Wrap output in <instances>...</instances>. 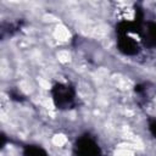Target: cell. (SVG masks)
<instances>
[{
  "instance_id": "7a4b0ae2",
  "label": "cell",
  "mask_w": 156,
  "mask_h": 156,
  "mask_svg": "<svg viewBox=\"0 0 156 156\" xmlns=\"http://www.w3.org/2000/svg\"><path fill=\"white\" fill-rule=\"evenodd\" d=\"M77 156H100L101 151L98 144L89 136H82L76 145Z\"/></svg>"
},
{
  "instance_id": "8992f818",
  "label": "cell",
  "mask_w": 156,
  "mask_h": 156,
  "mask_svg": "<svg viewBox=\"0 0 156 156\" xmlns=\"http://www.w3.org/2000/svg\"><path fill=\"white\" fill-rule=\"evenodd\" d=\"M150 130H151L152 135L156 138V122H151L150 123Z\"/></svg>"
},
{
  "instance_id": "3957f363",
  "label": "cell",
  "mask_w": 156,
  "mask_h": 156,
  "mask_svg": "<svg viewBox=\"0 0 156 156\" xmlns=\"http://www.w3.org/2000/svg\"><path fill=\"white\" fill-rule=\"evenodd\" d=\"M118 48L119 50L126 54V55H134L138 52V44L135 43V40L130 37L127 35H119L118 39Z\"/></svg>"
},
{
  "instance_id": "5b68a950",
  "label": "cell",
  "mask_w": 156,
  "mask_h": 156,
  "mask_svg": "<svg viewBox=\"0 0 156 156\" xmlns=\"http://www.w3.org/2000/svg\"><path fill=\"white\" fill-rule=\"evenodd\" d=\"M146 39L151 45H156V23H149L147 24Z\"/></svg>"
},
{
  "instance_id": "277c9868",
  "label": "cell",
  "mask_w": 156,
  "mask_h": 156,
  "mask_svg": "<svg viewBox=\"0 0 156 156\" xmlns=\"http://www.w3.org/2000/svg\"><path fill=\"white\" fill-rule=\"evenodd\" d=\"M24 156H48V154L39 146L28 145L24 149Z\"/></svg>"
},
{
  "instance_id": "6da1fadb",
  "label": "cell",
  "mask_w": 156,
  "mask_h": 156,
  "mask_svg": "<svg viewBox=\"0 0 156 156\" xmlns=\"http://www.w3.org/2000/svg\"><path fill=\"white\" fill-rule=\"evenodd\" d=\"M52 99L57 107L67 108L74 101V90L67 84H56L52 88Z\"/></svg>"
}]
</instances>
